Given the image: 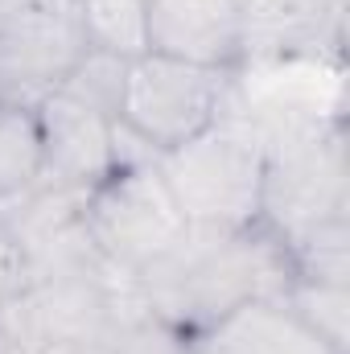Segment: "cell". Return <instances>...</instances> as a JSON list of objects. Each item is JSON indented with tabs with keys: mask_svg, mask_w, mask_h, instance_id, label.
I'll return each instance as SVG.
<instances>
[{
	"mask_svg": "<svg viewBox=\"0 0 350 354\" xmlns=\"http://www.w3.org/2000/svg\"><path fill=\"white\" fill-rule=\"evenodd\" d=\"M140 301L177 326L185 338L202 334L248 301H284L297 268L288 248L264 227H194L174 248L132 276Z\"/></svg>",
	"mask_w": 350,
	"mask_h": 354,
	"instance_id": "6da1fadb",
	"label": "cell"
},
{
	"mask_svg": "<svg viewBox=\"0 0 350 354\" xmlns=\"http://www.w3.org/2000/svg\"><path fill=\"white\" fill-rule=\"evenodd\" d=\"M181 214L194 227H252L260 223V189L268 153L256 132L223 107L219 124L157 157Z\"/></svg>",
	"mask_w": 350,
	"mask_h": 354,
	"instance_id": "7a4b0ae2",
	"label": "cell"
},
{
	"mask_svg": "<svg viewBox=\"0 0 350 354\" xmlns=\"http://www.w3.org/2000/svg\"><path fill=\"white\" fill-rule=\"evenodd\" d=\"M83 227L107 264L136 276L190 231V218L181 214L157 161H140L111 169L95 189H87Z\"/></svg>",
	"mask_w": 350,
	"mask_h": 354,
	"instance_id": "3957f363",
	"label": "cell"
},
{
	"mask_svg": "<svg viewBox=\"0 0 350 354\" xmlns=\"http://www.w3.org/2000/svg\"><path fill=\"white\" fill-rule=\"evenodd\" d=\"M231 83H235L231 71L194 66V62L149 50L128 62L116 124L128 128L136 140H145L161 157L194 140L198 132H206L210 124H219Z\"/></svg>",
	"mask_w": 350,
	"mask_h": 354,
	"instance_id": "277c9868",
	"label": "cell"
},
{
	"mask_svg": "<svg viewBox=\"0 0 350 354\" xmlns=\"http://www.w3.org/2000/svg\"><path fill=\"white\" fill-rule=\"evenodd\" d=\"M350 218V169L342 124L330 120L297 145L268 157L260 189V223L293 248L309 231Z\"/></svg>",
	"mask_w": 350,
	"mask_h": 354,
	"instance_id": "5b68a950",
	"label": "cell"
},
{
	"mask_svg": "<svg viewBox=\"0 0 350 354\" xmlns=\"http://www.w3.org/2000/svg\"><path fill=\"white\" fill-rule=\"evenodd\" d=\"M83 50L75 0H33L0 29V107L33 111L66 83Z\"/></svg>",
	"mask_w": 350,
	"mask_h": 354,
	"instance_id": "8992f818",
	"label": "cell"
},
{
	"mask_svg": "<svg viewBox=\"0 0 350 354\" xmlns=\"http://www.w3.org/2000/svg\"><path fill=\"white\" fill-rule=\"evenodd\" d=\"M149 50L210 71H243V0H149Z\"/></svg>",
	"mask_w": 350,
	"mask_h": 354,
	"instance_id": "52a82bcc",
	"label": "cell"
},
{
	"mask_svg": "<svg viewBox=\"0 0 350 354\" xmlns=\"http://www.w3.org/2000/svg\"><path fill=\"white\" fill-rule=\"evenodd\" d=\"M42 132L46 177L87 194L116 169V120L87 107L83 99L54 91L33 107Z\"/></svg>",
	"mask_w": 350,
	"mask_h": 354,
	"instance_id": "ba28073f",
	"label": "cell"
},
{
	"mask_svg": "<svg viewBox=\"0 0 350 354\" xmlns=\"http://www.w3.org/2000/svg\"><path fill=\"white\" fill-rule=\"evenodd\" d=\"M190 354H334L284 301H248L190 338Z\"/></svg>",
	"mask_w": 350,
	"mask_h": 354,
	"instance_id": "9c48e42d",
	"label": "cell"
},
{
	"mask_svg": "<svg viewBox=\"0 0 350 354\" xmlns=\"http://www.w3.org/2000/svg\"><path fill=\"white\" fill-rule=\"evenodd\" d=\"M75 12L87 50L124 62L149 54V0H75Z\"/></svg>",
	"mask_w": 350,
	"mask_h": 354,
	"instance_id": "30bf717a",
	"label": "cell"
},
{
	"mask_svg": "<svg viewBox=\"0 0 350 354\" xmlns=\"http://www.w3.org/2000/svg\"><path fill=\"white\" fill-rule=\"evenodd\" d=\"M284 305L334 354H350V284L297 276L284 292Z\"/></svg>",
	"mask_w": 350,
	"mask_h": 354,
	"instance_id": "8fae6325",
	"label": "cell"
},
{
	"mask_svg": "<svg viewBox=\"0 0 350 354\" xmlns=\"http://www.w3.org/2000/svg\"><path fill=\"white\" fill-rule=\"evenodd\" d=\"M42 174H46V157H42V132L33 111L0 107V202L25 194Z\"/></svg>",
	"mask_w": 350,
	"mask_h": 354,
	"instance_id": "7c38bea8",
	"label": "cell"
},
{
	"mask_svg": "<svg viewBox=\"0 0 350 354\" xmlns=\"http://www.w3.org/2000/svg\"><path fill=\"white\" fill-rule=\"evenodd\" d=\"M107 346H111V354H190V338L165 317H157L140 301V292H132L111 326Z\"/></svg>",
	"mask_w": 350,
	"mask_h": 354,
	"instance_id": "4fadbf2b",
	"label": "cell"
},
{
	"mask_svg": "<svg viewBox=\"0 0 350 354\" xmlns=\"http://www.w3.org/2000/svg\"><path fill=\"white\" fill-rule=\"evenodd\" d=\"M124 75H128L124 58H111V54H99V50H83V58L75 62V71L66 75V83L58 91L83 99L87 107L103 111L107 120H116L120 115V95H124Z\"/></svg>",
	"mask_w": 350,
	"mask_h": 354,
	"instance_id": "5bb4252c",
	"label": "cell"
},
{
	"mask_svg": "<svg viewBox=\"0 0 350 354\" xmlns=\"http://www.w3.org/2000/svg\"><path fill=\"white\" fill-rule=\"evenodd\" d=\"M37 354H111L107 342H46Z\"/></svg>",
	"mask_w": 350,
	"mask_h": 354,
	"instance_id": "9a60e30c",
	"label": "cell"
},
{
	"mask_svg": "<svg viewBox=\"0 0 350 354\" xmlns=\"http://www.w3.org/2000/svg\"><path fill=\"white\" fill-rule=\"evenodd\" d=\"M0 354H37V351H33L25 338H17L12 330H4V326H0Z\"/></svg>",
	"mask_w": 350,
	"mask_h": 354,
	"instance_id": "2e32d148",
	"label": "cell"
},
{
	"mask_svg": "<svg viewBox=\"0 0 350 354\" xmlns=\"http://www.w3.org/2000/svg\"><path fill=\"white\" fill-rule=\"evenodd\" d=\"M29 4H33V0H0V29H4V25H8L12 17H21V12H25Z\"/></svg>",
	"mask_w": 350,
	"mask_h": 354,
	"instance_id": "e0dca14e",
	"label": "cell"
}]
</instances>
